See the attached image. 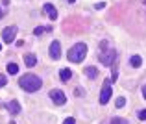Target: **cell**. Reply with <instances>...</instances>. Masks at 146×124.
Instances as JSON below:
<instances>
[{"label":"cell","mask_w":146,"mask_h":124,"mask_svg":"<svg viewBox=\"0 0 146 124\" xmlns=\"http://www.w3.org/2000/svg\"><path fill=\"white\" fill-rule=\"evenodd\" d=\"M19 85H21L26 93H35V91L41 89L43 82H41V78L35 76V74H24L21 80H19Z\"/></svg>","instance_id":"1"},{"label":"cell","mask_w":146,"mask_h":124,"mask_svg":"<svg viewBox=\"0 0 146 124\" xmlns=\"http://www.w3.org/2000/svg\"><path fill=\"white\" fill-rule=\"evenodd\" d=\"M85 56H87V45L85 43H76L67 54L68 61H72V63H82L85 59Z\"/></svg>","instance_id":"2"},{"label":"cell","mask_w":146,"mask_h":124,"mask_svg":"<svg viewBox=\"0 0 146 124\" xmlns=\"http://www.w3.org/2000/svg\"><path fill=\"white\" fill-rule=\"evenodd\" d=\"M117 59V50L115 48H109V50H102L100 52V63L106 65V67H111Z\"/></svg>","instance_id":"3"},{"label":"cell","mask_w":146,"mask_h":124,"mask_svg":"<svg viewBox=\"0 0 146 124\" xmlns=\"http://www.w3.org/2000/svg\"><path fill=\"white\" fill-rule=\"evenodd\" d=\"M111 82L113 80H106L104 82V87H102V93H100V104H107L109 102V98H111Z\"/></svg>","instance_id":"4"},{"label":"cell","mask_w":146,"mask_h":124,"mask_svg":"<svg viewBox=\"0 0 146 124\" xmlns=\"http://www.w3.org/2000/svg\"><path fill=\"white\" fill-rule=\"evenodd\" d=\"M15 35H17V26H7V28L2 30V41L11 45L15 41Z\"/></svg>","instance_id":"5"},{"label":"cell","mask_w":146,"mask_h":124,"mask_svg":"<svg viewBox=\"0 0 146 124\" xmlns=\"http://www.w3.org/2000/svg\"><path fill=\"white\" fill-rule=\"evenodd\" d=\"M50 100H52L54 104H57V106H63V104L67 102V96H65V93L59 91V89H52V91H50Z\"/></svg>","instance_id":"6"},{"label":"cell","mask_w":146,"mask_h":124,"mask_svg":"<svg viewBox=\"0 0 146 124\" xmlns=\"http://www.w3.org/2000/svg\"><path fill=\"white\" fill-rule=\"evenodd\" d=\"M50 57H52V59H59L61 57V45H59V41H52V45H50Z\"/></svg>","instance_id":"7"},{"label":"cell","mask_w":146,"mask_h":124,"mask_svg":"<svg viewBox=\"0 0 146 124\" xmlns=\"http://www.w3.org/2000/svg\"><path fill=\"white\" fill-rule=\"evenodd\" d=\"M43 9H44V13H46L48 17L52 19V21H56V19H57V11H56V7H54L50 2H48V4H44V6H43Z\"/></svg>","instance_id":"8"},{"label":"cell","mask_w":146,"mask_h":124,"mask_svg":"<svg viewBox=\"0 0 146 124\" xmlns=\"http://www.w3.org/2000/svg\"><path fill=\"white\" fill-rule=\"evenodd\" d=\"M7 111H9L11 115H19V113H21V104H19L17 100H11V102H7Z\"/></svg>","instance_id":"9"},{"label":"cell","mask_w":146,"mask_h":124,"mask_svg":"<svg viewBox=\"0 0 146 124\" xmlns=\"http://www.w3.org/2000/svg\"><path fill=\"white\" fill-rule=\"evenodd\" d=\"M24 63H26V67H35L37 57L33 56V54H24Z\"/></svg>","instance_id":"10"},{"label":"cell","mask_w":146,"mask_h":124,"mask_svg":"<svg viewBox=\"0 0 146 124\" xmlns=\"http://www.w3.org/2000/svg\"><path fill=\"white\" fill-rule=\"evenodd\" d=\"M85 76L89 80H96V76H98L96 67H85Z\"/></svg>","instance_id":"11"},{"label":"cell","mask_w":146,"mask_h":124,"mask_svg":"<svg viewBox=\"0 0 146 124\" xmlns=\"http://www.w3.org/2000/svg\"><path fill=\"white\" fill-rule=\"evenodd\" d=\"M59 78L63 80V82H68V80L72 78V71H70V69H61V72H59Z\"/></svg>","instance_id":"12"},{"label":"cell","mask_w":146,"mask_h":124,"mask_svg":"<svg viewBox=\"0 0 146 124\" xmlns=\"http://www.w3.org/2000/svg\"><path fill=\"white\" fill-rule=\"evenodd\" d=\"M129 65H131L133 69H139L141 65H143V59H141V56H131V57H129Z\"/></svg>","instance_id":"13"},{"label":"cell","mask_w":146,"mask_h":124,"mask_svg":"<svg viewBox=\"0 0 146 124\" xmlns=\"http://www.w3.org/2000/svg\"><path fill=\"white\" fill-rule=\"evenodd\" d=\"M6 71H7V74H17L19 72V65H15V63H7V67H6Z\"/></svg>","instance_id":"14"},{"label":"cell","mask_w":146,"mask_h":124,"mask_svg":"<svg viewBox=\"0 0 146 124\" xmlns=\"http://www.w3.org/2000/svg\"><path fill=\"white\" fill-rule=\"evenodd\" d=\"M107 124H128V121H126V119H120V117H115V119H111Z\"/></svg>","instance_id":"15"},{"label":"cell","mask_w":146,"mask_h":124,"mask_svg":"<svg viewBox=\"0 0 146 124\" xmlns=\"http://www.w3.org/2000/svg\"><path fill=\"white\" fill-rule=\"evenodd\" d=\"M46 30H50V28H43V26H37V28L33 30V33H35V35H41V33H44Z\"/></svg>","instance_id":"16"},{"label":"cell","mask_w":146,"mask_h":124,"mask_svg":"<svg viewBox=\"0 0 146 124\" xmlns=\"http://www.w3.org/2000/svg\"><path fill=\"white\" fill-rule=\"evenodd\" d=\"M126 106V98L124 96H118L117 98V107H124Z\"/></svg>","instance_id":"17"},{"label":"cell","mask_w":146,"mask_h":124,"mask_svg":"<svg viewBox=\"0 0 146 124\" xmlns=\"http://www.w3.org/2000/svg\"><path fill=\"white\" fill-rule=\"evenodd\" d=\"M139 119H141V121H146V109H141L139 111Z\"/></svg>","instance_id":"18"},{"label":"cell","mask_w":146,"mask_h":124,"mask_svg":"<svg viewBox=\"0 0 146 124\" xmlns=\"http://www.w3.org/2000/svg\"><path fill=\"white\" fill-rule=\"evenodd\" d=\"M7 83V80H6V76L4 74H0V87H4V85Z\"/></svg>","instance_id":"19"},{"label":"cell","mask_w":146,"mask_h":124,"mask_svg":"<svg viewBox=\"0 0 146 124\" xmlns=\"http://www.w3.org/2000/svg\"><path fill=\"white\" fill-rule=\"evenodd\" d=\"M63 124H76V121H74L72 117H68V119H65V122H63Z\"/></svg>","instance_id":"20"},{"label":"cell","mask_w":146,"mask_h":124,"mask_svg":"<svg viewBox=\"0 0 146 124\" xmlns=\"http://www.w3.org/2000/svg\"><path fill=\"white\" fill-rule=\"evenodd\" d=\"M94 7H96V9H104V7H106V2H98Z\"/></svg>","instance_id":"21"},{"label":"cell","mask_w":146,"mask_h":124,"mask_svg":"<svg viewBox=\"0 0 146 124\" xmlns=\"http://www.w3.org/2000/svg\"><path fill=\"white\" fill-rule=\"evenodd\" d=\"M143 96H144V98H146V85H144V87H143Z\"/></svg>","instance_id":"22"},{"label":"cell","mask_w":146,"mask_h":124,"mask_svg":"<svg viewBox=\"0 0 146 124\" xmlns=\"http://www.w3.org/2000/svg\"><path fill=\"white\" fill-rule=\"evenodd\" d=\"M2 15H4V11H2V9H0V19H2Z\"/></svg>","instance_id":"23"},{"label":"cell","mask_w":146,"mask_h":124,"mask_svg":"<svg viewBox=\"0 0 146 124\" xmlns=\"http://www.w3.org/2000/svg\"><path fill=\"white\" fill-rule=\"evenodd\" d=\"M68 2H70V4H74V2H76V0H68Z\"/></svg>","instance_id":"24"},{"label":"cell","mask_w":146,"mask_h":124,"mask_svg":"<svg viewBox=\"0 0 146 124\" xmlns=\"http://www.w3.org/2000/svg\"><path fill=\"white\" fill-rule=\"evenodd\" d=\"M0 50H2V43H0Z\"/></svg>","instance_id":"25"},{"label":"cell","mask_w":146,"mask_h":124,"mask_svg":"<svg viewBox=\"0 0 146 124\" xmlns=\"http://www.w3.org/2000/svg\"><path fill=\"white\" fill-rule=\"evenodd\" d=\"M144 7H146V0H144Z\"/></svg>","instance_id":"26"}]
</instances>
